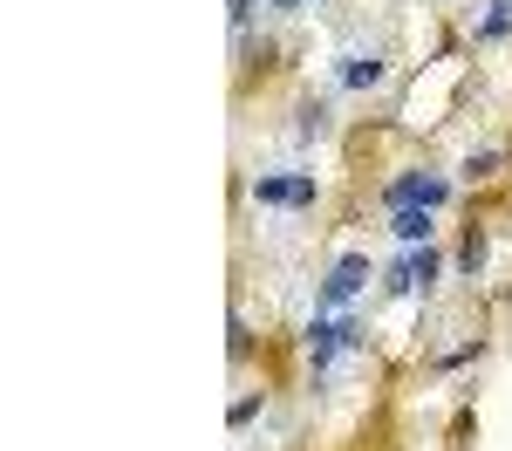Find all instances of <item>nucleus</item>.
Wrapping results in <instances>:
<instances>
[{"instance_id": "ddd939ff", "label": "nucleus", "mask_w": 512, "mask_h": 451, "mask_svg": "<svg viewBox=\"0 0 512 451\" xmlns=\"http://www.w3.org/2000/svg\"><path fill=\"white\" fill-rule=\"evenodd\" d=\"M294 7H301V0H274V14H294Z\"/></svg>"}, {"instance_id": "f257e3e1", "label": "nucleus", "mask_w": 512, "mask_h": 451, "mask_svg": "<svg viewBox=\"0 0 512 451\" xmlns=\"http://www.w3.org/2000/svg\"><path fill=\"white\" fill-rule=\"evenodd\" d=\"M342 349H362V322H349V315H342V322L315 315V322H308V363L328 369L335 356H342Z\"/></svg>"}, {"instance_id": "20e7f679", "label": "nucleus", "mask_w": 512, "mask_h": 451, "mask_svg": "<svg viewBox=\"0 0 512 451\" xmlns=\"http://www.w3.org/2000/svg\"><path fill=\"white\" fill-rule=\"evenodd\" d=\"M253 199H260V205H294V212H308V205H315V178H308V171H294V178L267 171V178H253Z\"/></svg>"}, {"instance_id": "39448f33", "label": "nucleus", "mask_w": 512, "mask_h": 451, "mask_svg": "<svg viewBox=\"0 0 512 451\" xmlns=\"http://www.w3.org/2000/svg\"><path fill=\"white\" fill-rule=\"evenodd\" d=\"M444 199H451V178H437V171H403V178L390 185V212L396 205H431L437 212Z\"/></svg>"}, {"instance_id": "1a4fd4ad", "label": "nucleus", "mask_w": 512, "mask_h": 451, "mask_svg": "<svg viewBox=\"0 0 512 451\" xmlns=\"http://www.w3.org/2000/svg\"><path fill=\"white\" fill-rule=\"evenodd\" d=\"M294 130H301L308 144H315V137H328V103H301V123H294Z\"/></svg>"}, {"instance_id": "f8f14e48", "label": "nucleus", "mask_w": 512, "mask_h": 451, "mask_svg": "<svg viewBox=\"0 0 512 451\" xmlns=\"http://www.w3.org/2000/svg\"><path fill=\"white\" fill-rule=\"evenodd\" d=\"M253 7H260V0H233V28L239 35H246V21H253Z\"/></svg>"}, {"instance_id": "9d476101", "label": "nucleus", "mask_w": 512, "mask_h": 451, "mask_svg": "<svg viewBox=\"0 0 512 451\" xmlns=\"http://www.w3.org/2000/svg\"><path fill=\"white\" fill-rule=\"evenodd\" d=\"M492 171H499V151H472V158H465V171H458V178H492Z\"/></svg>"}, {"instance_id": "f03ea898", "label": "nucleus", "mask_w": 512, "mask_h": 451, "mask_svg": "<svg viewBox=\"0 0 512 451\" xmlns=\"http://www.w3.org/2000/svg\"><path fill=\"white\" fill-rule=\"evenodd\" d=\"M437 274H444V253H437V246H410V253L390 267V294H417V287L431 294Z\"/></svg>"}, {"instance_id": "7ed1b4c3", "label": "nucleus", "mask_w": 512, "mask_h": 451, "mask_svg": "<svg viewBox=\"0 0 512 451\" xmlns=\"http://www.w3.org/2000/svg\"><path fill=\"white\" fill-rule=\"evenodd\" d=\"M369 287V253H342L335 267H328V281H321V308H342Z\"/></svg>"}, {"instance_id": "9b49d317", "label": "nucleus", "mask_w": 512, "mask_h": 451, "mask_svg": "<svg viewBox=\"0 0 512 451\" xmlns=\"http://www.w3.org/2000/svg\"><path fill=\"white\" fill-rule=\"evenodd\" d=\"M478 260H485V240H478V226H472V233H465V246H458V267H465V274H478Z\"/></svg>"}, {"instance_id": "0eeeda50", "label": "nucleus", "mask_w": 512, "mask_h": 451, "mask_svg": "<svg viewBox=\"0 0 512 451\" xmlns=\"http://www.w3.org/2000/svg\"><path fill=\"white\" fill-rule=\"evenodd\" d=\"M383 76H390L383 55H349V62H342V82H349V89H376Z\"/></svg>"}, {"instance_id": "423d86ee", "label": "nucleus", "mask_w": 512, "mask_h": 451, "mask_svg": "<svg viewBox=\"0 0 512 451\" xmlns=\"http://www.w3.org/2000/svg\"><path fill=\"white\" fill-rule=\"evenodd\" d=\"M390 233L403 246H431V205H396V212H390Z\"/></svg>"}, {"instance_id": "6e6552de", "label": "nucleus", "mask_w": 512, "mask_h": 451, "mask_svg": "<svg viewBox=\"0 0 512 451\" xmlns=\"http://www.w3.org/2000/svg\"><path fill=\"white\" fill-rule=\"evenodd\" d=\"M506 35H512V0H492V14H485L478 41H506Z\"/></svg>"}]
</instances>
